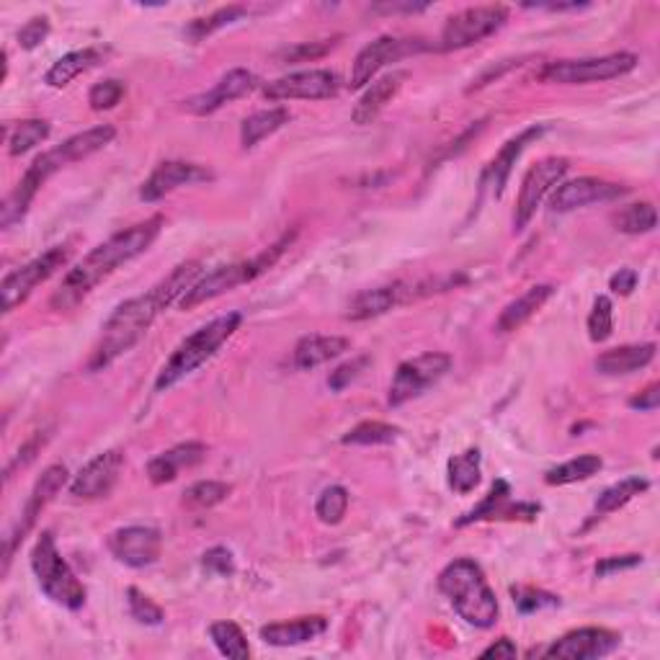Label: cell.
<instances>
[{
	"label": "cell",
	"mask_w": 660,
	"mask_h": 660,
	"mask_svg": "<svg viewBox=\"0 0 660 660\" xmlns=\"http://www.w3.org/2000/svg\"><path fill=\"white\" fill-rule=\"evenodd\" d=\"M248 9L246 5H227V9L214 11L210 19H193L189 26H186V37H189L191 45H197V42H202L210 37V34L220 32V28H225L229 24H235V21H240L246 16Z\"/></svg>",
	"instance_id": "8d00e7d4"
},
{
	"label": "cell",
	"mask_w": 660,
	"mask_h": 660,
	"mask_svg": "<svg viewBox=\"0 0 660 660\" xmlns=\"http://www.w3.org/2000/svg\"><path fill=\"white\" fill-rule=\"evenodd\" d=\"M426 45H423L421 39H400V37H379L362 49V52L356 55L354 68H351V78L349 85L351 89H364V85L372 83V78H375L379 70L387 68L390 62L403 60L408 55L423 52Z\"/></svg>",
	"instance_id": "5bb4252c"
},
{
	"label": "cell",
	"mask_w": 660,
	"mask_h": 660,
	"mask_svg": "<svg viewBox=\"0 0 660 660\" xmlns=\"http://www.w3.org/2000/svg\"><path fill=\"white\" fill-rule=\"evenodd\" d=\"M47 34H49V21L45 16H37L32 21H26V24L19 28L16 39H19L21 49H37L42 42L47 39Z\"/></svg>",
	"instance_id": "681fc988"
},
{
	"label": "cell",
	"mask_w": 660,
	"mask_h": 660,
	"mask_svg": "<svg viewBox=\"0 0 660 660\" xmlns=\"http://www.w3.org/2000/svg\"><path fill=\"white\" fill-rule=\"evenodd\" d=\"M439 591L449 599L455 612L478 629L493 627L498 620V601L475 559L457 557L439 573Z\"/></svg>",
	"instance_id": "277c9868"
},
{
	"label": "cell",
	"mask_w": 660,
	"mask_h": 660,
	"mask_svg": "<svg viewBox=\"0 0 660 660\" xmlns=\"http://www.w3.org/2000/svg\"><path fill=\"white\" fill-rule=\"evenodd\" d=\"M349 511V491L341 485H330L320 493L318 504H315V516L328 527L343 521V516Z\"/></svg>",
	"instance_id": "b9f144b4"
},
{
	"label": "cell",
	"mask_w": 660,
	"mask_h": 660,
	"mask_svg": "<svg viewBox=\"0 0 660 660\" xmlns=\"http://www.w3.org/2000/svg\"><path fill=\"white\" fill-rule=\"evenodd\" d=\"M637 55L633 52H614L604 57H586V60H559L550 62L540 73L542 83L555 85H586V83H604L633 73L637 68Z\"/></svg>",
	"instance_id": "ba28073f"
},
{
	"label": "cell",
	"mask_w": 660,
	"mask_h": 660,
	"mask_svg": "<svg viewBox=\"0 0 660 660\" xmlns=\"http://www.w3.org/2000/svg\"><path fill=\"white\" fill-rule=\"evenodd\" d=\"M408 81L405 70H394L390 75H382L379 81H375L369 85L367 91H364V96L358 98L356 109L351 111V119H354V125H372L387 104L392 102L394 96H398V91L403 89V83Z\"/></svg>",
	"instance_id": "4316f807"
},
{
	"label": "cell",
	"mask_w": 660,
	"mask_h": 660,
	"mask_svg": "<svg viewBox=\"0 0 660 660\" xmlns=\"http://www.w3.org/2000/svg\"><path fill=\"white\" fill-rule=\"evenodd\" d=\"M544 132H547V127H529V129H523L519 138L508 140L506 145L500 148V153L495 155V161L491 165H487V170H485V176H483V186L491 184L495 199H498L500 193H504L506 184H508V176H511L516 161H519L521 153H523V150H527L529 142L540 140Z\"/></svg>",
	"instance_id": "d4e9b609"
},
{
	"label": "cell",
	"mask_w": 660,
	"mask_h": 660,
	"mask_svg": "<svg viewBox=\"0 0 660 660\" xmlns=\"http://www.w3.org/2000/svg\"><path fill=\"white\" fill-rule=\"evenodd\" d=\"M451 369V356L441 354V351H428L415 358H408L398 367L390 385V394H387V403L392 408H400L411 403L413 398H419L434 387L439 379Z\"/></svg>",
	"instance_id": "30bf717a"
},
{
	"label": "cell",
	"mask_w": 660,
	"mask_h": 660,
	"mask_svg": "<svg viewBox=\"0 0 660 660\" xmlns=\"http://www.w3.org/2000/svg\"><path fill=\"white\" fill-rule=\"evenodd\" d=\"M202 568L207 573H212V576H222V578H229L235 573V557L233 552H229L227 547H212L204 552L202 557Z\"/></svg>",
	"instance_id": "c3c4849f"
},
{
	"label": "cell",
	"mask_w": 660,
	"mask_h": 660,
	"mask_svg": "<svg viewBox=\"0 0 660 660\" xmlns=\"http://www.w3.org/2000/svg\"><path fill=\"white\" fill-rule=\"evenodd\" d=\"M127 604H129V614H132V620H138L140 624H148V627H157V624H163L165 614L163 609L155 604L153 599L145 597V593L140 591V588H127Z\"/></svg>",
	"instance_id": "f6af8a7d"
},
{
	"label": "cell",
	"mask_w": 660,
	"mask_h": 660,
	"mask_svg": "<svg viewBox=\"0 0 660 660\" xmlns=\"http://www.w3.org/2000/svg\"><path fill=\"white\" fill-rule=\"evenodd\" d=\"M400 428L390 426L382 421H364L343 436V444H354V447H379V444L398 441Z\"/></svg>",
	"instance_id": "f35d334b"
},
{
	"label": "cell",
	"mask_w": 660,
	"mask_h": 660,
	"mask_svg": "<svg viewBox=\"0 0 660 660\" xmlns=\"http://www.w3.org/2000/svg\"><path fill=\"white\" fill-rule=\"evenodd\" d=\"M351 346L349 339H343V335H305V339L297 341V346H294L292 362L294 367L299 372H310L315 367H322V364H328L330 358H339L341 354H346Z\"/></svg>",
	"instance_id": "83f0119b"
},
{
	"label": "cell",
	"mask_w": 660,
	"mask_h": 660,
	"mask_svg": "<svg viewBox=\"0 0 660 660\" xmlns=\"http://www.w3.org/2000/svg\"><path fill=\"white\" fill-rule=\"evenodd\" d=\"M335 47V39H326V42H303V45L286 47L284 52H279V60L282 62H307V60H320L322 55H328L330 49Z\"/></svg>",
	"instance_id": "7dc6e473"
},
{
	"label": "cell",
	"mask_w": 660,
	"mask_h": 660,
	"mask_svg": "<svg viewBox=\"0 0 660 660\" xmlns=\"http://www.w3.org/2000/svg\"><path fill=\"white\" fill-rule=\"evenodd\" d=\"M620 643L622 635L606 627H580L552 643L542 656L557 660H593L614 652Z\"/></svg>",
	"instance_id": "2e32d148"
},
{
	"label": "cell",
	"mask_w": 660,
	"mask_h": 660,
	"mask_svg": "<svg viewBox=\"0 0 660 660\" xmlns=\"http://www.w3.org/2000/svg\"><path fill=\"white\" fill-rule=\"evenodd\" d=\"M64 483H68V468H64V464H52V468H47L45 472H42V478L37 480V483H34L32 495H28L24 511H21L19 523L13 527V532L5 537L3 573H9L13 552H16L19 544L26 540V534L32 532L34 523H37V519L42 516V511H45V508L52 504L55 495L62 491Z\"/></svg>",
	"instance_id": "7c38bea8"
},
{
	"label": "cell",
	"mask_w": 660,
	"mask_h": 660,
	"mask_svg": "<svg viewBox=\"0 0 660 660\" xmlns=\"http://www.w3.org/2000/svg\"><path fill=\"white\" fill-rule=\"evenodd\" d=\"M601 468H604V459H601L599 455H580L576 459H568V462L557 464V468L547 470L544 483L547 485L580 483V480H588V478L597 475Z\"/></svg>",
	"instance_id": "836d02e7"
},
{
	"label": "cell",
	"mask_w": 660,
	"mask_h": 660,
	"mask_svg": "<svg viewBox=\"0 0 660 660\" xmlns=\"http://www.w3.org/2000/svg\"><path fill=\"white\" fill-rule=\"evenodd\" d=\"M511 597L521 614H534V612H542V609L559 606V599L555 597V593H547V591H542V588H534V586H514Z\"/></svg>",
	"instance_id": "ee69618b"
},
{
	"label": "cell",
	"mask_w": 660,
	"mask_h": 660,
	"mask_svg": "<svg viewBox=\"0 0 660 660\" xmlns=\"http://www.w3.org/2000/svg\"><path fill=\"white\" fill-rule=\"evenodd\" d=\"M47 439H49V434H37L32 441H26L24 447L19 449V455L13 457L9 464H5V472H3V475H5V483H9V480L13 478V472L21 470V468H26L28 462H34V457H37V451H39L42 447H45Z\"/></svg>",
	"instance_id": "f907efd6"
},
{
	"label": "cell",
	"mask_w": 660,
	"mask_h": 660,
	"mask_svg": "<svg viewBox=\"0 0 660 660\" xmlns=\"http://www.w3.org/2000/svg\"><path fill=\"white\" fill-rule=\"evenodd\" d=\"M109 552L129 568H148L157 563L163 547V537L153 527H125L109 534Z\"/></svg>",
	"instance_id": "d6986e66"
},
{
	"label": "cell",
	"mask_w": 660,
	"mask_h": 660,
	"mask_svg": "<svg viewBox=\"0 0 660 660\" xmlns=\"http://www.w3.org/2000/svg\"><path fill=\"white\" fill-rule=\"evenodd\" d=\"M125 470V455L117 449L104 451V455L93 457L85 468L78 472L73 483H70V495L81 500H98L106 498L117 485V480Z\"/></svg>",
	"instance_id": "ac0fdd59"
},
{
	"label": "cell",
	"mask_w": 660,
	"mask_h": 660,
	"mask_svg": "<svg viewBox=\"0 0 660 660\" xmlns=\"http://www.w3.org/2000/svg\"><path fill=\"white\" fill-rule=\"evenodd\" d=\"M516 656H519V650H516L514 640H508V637H500V640H495L491 648L480 652V658H495V660H511Z\"/></svg>",
	"instance_id": "9f6ffc18"
},
{
	"label": "cell",
	"mask_w": 660,
	"mask_h": 660,
	"mask_svg": "<svg viewBox=\"0 0 660 660\" xmlns=\"http://www.w3.org/2000/svg\"><path fill=\"white\" fill-rule=\"evenodd\" d=\"M70 258V246H55L47 254H42L28 261L26 267L11 271L9 276L0 284V294H3V313H13L19 305H24L32 292L39 284H45L49 276H55Z\"/></svg>",
	"instance_id": "8fae6325"
},
{
	"label": "cell",
	"mask_w": 660,
	"mask_h": 660,
	"mask_svg": "<svg viewBox=\"0 0 660 660\" xmlns=\"http://www.w3.org/2000/svg\"><path fill=\"white\" fill-rule=\"evenodd\" d=\"M256 85H258V78L250 73V70L235 68L229 70L227 75H222L210 91L199 93V96H191L189 102L184 104V109L189 114H197V117H207V114H214L225 104H233L238 102V98L248 96Z\"/></svg>",
	"instance_id": "7402d4cb"
},
{
	"label": "cell",
	"mask_w": 660,
	"mask_h": 660,
	"mask_svg": "<svg viewBox=\"0 0 660 660\" xmlns=\"http://www.w3.org/2000/svg\"><path fill=\"white\" fill-rule=\"evenodd\" d=\"M508 21L506 5H475V9H464L451 16L444 24L439 49L441 52H455L493 37L500 26Z\"/></svg>",
	"instance_id": "9c48e42d"
},
{
	"label": "cell",
	"mask_w": 660,
	"mask_h": 660,
	"mask_svg": "<svg viewBox=\"0 0 660 660\" xmlns=\"http://www.w3.org/2000/svg\"><path fill=\"white\" fill-rule=\"evenodd\" d=\"M328 629L326 616H299L290 622H274L261 627V640L274 648H292V645L313 643Z\"/></svg>",
	"instance_id": "484cf974"
},
{
	"label": "cell",
	"mask_w": 660,
	"mask_h": 660,
	"mask_svg": "<svg viewBox=\"0 0 660 660\" xmlns=\"http://www.w3.org/2000/svg\"><path fill=\"white\" fill-rule=\"evenodd\" d=\"M637 565H643V555H622V557H604L601 563H597V576L599 578H609L614 573L622 570H633Z\"/></svg>",
	"instance_id": "f5cc1de1"
},
{
	"label": "cell",
	"mask_w": 660,
	"mask_h": 660,
	"mask_svg": "<svg viewBox=\"0 0 660 660\" xmlns=\"http://www.w3.org/2000/svg\"><path fill=\"white\" fill-rule=\"evenodd\" d=\"M109 55V47H85L75 49V52L64 55L57 60L52 68L47 70V85L49 89H64L75 81L78 75L89 73L91 68H96L98 62H104V57Z\"/></svg>",
	"instance_id": "4dcf8cb0"
},
{
	"label": "cell",
	"mask_w": 660,
	"mask_h": 660,
	"mask_svg": "<svg viewBox=\"0 0 660 660\" xmlns=\"http://www.w3.org/2000/svg\"><path fill=\"white\" fill-rule=\"evenodd\" d=\"M614 330V305L612 299L597 297V303H593V310L588 315V339L593 343H604L609 341V335H612Z\"/></svg>",
	"instance_id": "7bdbcfd3"
},
{
	"label": "cell",
	"mask_w": 660,
	"mask_h": 660,
	"mask_svg": "<svg viewBox=\"0 0 660 660\" xmlns=\"http://www.w3.org/2000/svg\"><path fill=\"white\" fill-rule=\"evenodd\" d=\"M570 163L565 157H544V161L534 163L532 168L527 170L523 176L521 189H519V199H516V212H514V227L521 229L534 220L537 210L544 202V197L555 189V186L563 181L565 174H568Z\"/></svg>",
	"instance_id": "4fadbf2b"
},
{
	"label": "cell",
	"mask_w": 660,
	"mask_h": 660,
	"mask_svg": "<svg viewBox=\"0 0 660 660\" xmlns=\"http://www.w3.org/2000/svg\"><path fill=\"white\" fill-rule=\"evenodd\" d=\"M210 637L225 658L233 660H246L250 656L246 633L235 622H214L210 627Z\"/></svg>",
	"instance_id": "d590c367"
},
{
	"label": "cell",
	"mask_w": 660,
	"mask_h": 660,
	"mask_svg": "<svg viewBox=\"0 0 660 660\" xmlns=\"http://www.w3.org/2000/svg\"><path fill=\"white\" fill-rule=\"evenodd\" d=\"M627 193V189L620 184L604 181V178H593V176H584L576 178V181H565L557 186V191L552 193L550 207L552 212H573L580 210V207L588 204H599V202H612V199Z\"/></svg>",
	"instance_id": "ffe728a7"
},
{
	"label": "cell",
	"mask_w": 660,
	"mask_h": 660,
	"mask_svg": "<svg viewBox=\"0 0 660 660\" xmlns=\"http://www.w3.org/2000/svg\"><path fill=\"white\" fill-rule=\"evenodd\" d=\"M207 444L202 441H186L178 444V447L163 451V455L153 457L148 462V478L153 485H165V483H174L178 478V472L197 468L199 462H204L207 459Z\"/></svg>",
	"instance_id": "cb8c5ba5"
},
{
	"label": "cell",
	"mask_w": 660,
	"mask_h": 660,
	"mask_svg": "<svg viewBox=\"0 0 660 660\" xmlns=\"http://www.w3.org/2000/svg\"><path fill=\"white\" fill-rule=\"evenodd\" d=\"M125 91L127 85L117 81V78H109V81H102L96 83L89 93V104L93 111H109L117 106L121 98H125Z\"/></svg>",
	"instance_id": "bcb514c9"
},
{
	"label": "cell",
	"mask_w": 660,
	"mask_h": 660,
	"mask_svg": "<svg viewBox=\"0 0 660 660\" xmlns=\"http://www.w3.org/2000/svg\"><path fill=\"white\" fill-rule=\"evenodd\" d=\"M341 89L339 75L330 70H303V73H292L279 78L263 89V96L269 102H292V98H303V102H322V98H333Z\"/></svg>",
	"instance_id": "9a60e30c"
},
{
	"label": "cell",
	"mask_w": 660,
	"mask_h": 660,
	"mask_svg": "<svg viewBox=\"0 0 660 660\" xmlns=\"http://www.w3.org/2000/svg\"><path fill=\"white\" fill-rule=\"evenodd\" d=\"M656 358V343H637V346H620L612 351H604L597 358V372L606 377H622L633 375L648 367Z\"/></svg>",
	"instance_id": "f546056e"
},
{
	"label": "cell",
	"mask_w": 660,
	"mask_h": 660,
	"mask_svg": "<svg viewBox=\"0 0 660 660\" xmlns=\"http://www.w3.org/2000/svg\"><path fill=\"white\" fill-rule=\"evenodd\" d=\"M163 225H165L163 214H153L150 220L121 229V233L111 235L109 240L102 243V246L93 248L78 267H73L68 274H64L62 284L57 286L52 299H49V307L57 313H64L81 305L83 299L104 282V279H109L119 267H125V263L134 261V258L145 254V250L157 240Z\"/></svg>",
	"instance_id": "7a4b0ae2"
},
{
	"label": "cell",
	"mask_w": 660,
	"mask_h": 660,
	"mask_svg": "<svg viewBox=\"0 0 660 660\" xmlns=\"http://www.w3.org/2000/svg\"><path fill=\"white\" fill-rule=\"evenodd\" d=\"M369 364V358L367 356H362V358H354V362H349V364H341L339 369L335 372H330V377H328V385H330V390H343V387L346 385H351L354 382V379L362 375V369L367 367Z\"/></svg>",
	"instance_id": "816d5d0a"
},
{
	"label": "cell",
	"mask_w": 660,
	"mask_h": 660,
	"mask_svg": "<svg viewBox=\"0 0 660 660\" xmlns=\"http://www.w3.org/2000/svg\"><path fill=\"white\" fill-rule=\"evenodd\" d=\"M233 493V485L220 483V480H202V483H193L186 487L184 493V506L193 508V511H204L227 500V495Z\"/></svg>",
	"instance_id": "ab89813d"
},
{
	"label": "cell",
	"mask_w": 660,
	"mask_h": 660,
	"mask_svg": "<svg viewBox=\"0 0 660 660\" xmlns=\"http://www.w3.org/2000/svg\"><path fill=\"white\" fill-rule=\"evenodd\" d=\"M660 405V385L658 382H650L648 387H645L643 392H637L635 398H629V408H635V411H658Z\"/></svg>",
	"instance_id": "11a10c76"
},
{
	"label": "cell",
	"mask_w": 660,
	"mask_h": 660,
	"mask_svg": "<svg viewBox=\"0 0 660 660\" xmlns=\"http://www.w3.org/2000/svg\"><path fill=\"white\" fill-rule=\"evenodd\" d=\"M423 290V284H403V282H394L387 286H377V290H364L358 292L354 299H351L346 307V320L351 322H362V320H372L379 318V315L390 313L392 307L411 303Z\"/></svg>",
	"instance_id": "603a6c76"
},
{
	"label": "cell",
	"mask_w": 660,
	"mask_h": 660,
	"mask_svg": "<svg viewBox=\"0 0 660 660\" xmlns=\"http://www.w3.org/2000/svg\"><path fill=\"white\" fill-rule=\"evenodd\" d=\"M240 322H243L240 313H227V315H220V318H214L212 322H207V326H202L199 330H193L189 339H186L181 346L170 354L168 362L163 364L161 375L155 379V390L165 392L181 382V379L193 375L202 364H207L214 354H217L222 343L233 339L235 330L240 328Z\"/></svg>",
	"instance_id": "5b68a950"
},
{
	"label": "cell",
	"mask_w": 660,
	"mask_h": 660,
	"mask_svg": "<svg viewBox=\"0 0 660 660\" xmlns=\"http://www.w3.org/2000/svg\"><path fill=\"white\" fill-rule=\"evenodd\" d=\"M294 238H297V229L282 235L274 246L261 250V254L248 258V261L227 263V267H217L214 271H210V274L199 276L197 282H193L191 290L181 297V310H193V307L210 303V299H217L220 294L238 290L240 284H248L261 274H267V271L274 267L279 258L284 256V250L292 246Z\"/></svg>",
	"instance_id": "8992f818"
},
{
	"label": "cell",
	"mask_w": 660,
	"mask_h": 660,
	"mask_svg": "<svg viewBox=\"0 0 660 660\" xmlns=\"http://www.w3.org/2000/svg\"><path fill=\"white\" fill-rule=\"evenodd\" d=\"M32 570L39 580V588L52 599L55 604L64 609H81L85 604V586L64 563L60 550H57L52 532H42L32 550Z\"/></svg>",
	"instance_id": "52a82bcc"
},
{
	"label": "cell",
	"mask_w": 660,
	"mask_h": 660,
	"mask_svg": "<svg viewBox=\"0 0 660 660\" xmlns=\"http://www.w3.org/2000/svg\"><path fill=\"white\" fill-rule=\"evenodd\" d=\"M637 282H640V276H637L635 269H620L609 279V290L620 294V297H629L637 290Z\"/></svg>",
	"instance_id": "db71d44e"
},
{
	"label": "cell",
	"mask_w": 660,
	"mask_h": 660,
	"mask_svg": "<svg viewBox=\"0 0 660 660\" xmlns=\"http://www.w3.org/2000/svg\"><path fill=\"white\" fill-rule=\"evenodd\" d=\"M540 514L537 504H514L511 500V485L506 480H495L491 493L485 495L480 504L457 519L455 527H470L475 521H534Z\"/></svg>",
	"instance_id": "e0dca14e"
},
{
	"label": "cell",
	"mask_w": 660,
	"mask_h": 660,
	"mask_svg": "<svg viewBox=\"0 0 660 660\" xmlns=\"http://www.w3.org/2000/svg\"><path fill=\"white\" fill-rule=\"evenodd\" d=\"M648 487H650L648 480L637 478V475L635 478H624V480H620V483L609 485L606 491L599 495L597 506H593V511H591V519L586 521V529L593 527V523L601 521V519H606L609 514L620 511V508L627 506L629 500H635L637 495H643L645 491H648Z\"/></svg>",
	"instance_id": "1f68e13d"
},
{
	"label": "cell",
	"mask_w": 660,
	"mask_h": 660,
	"mask_svg": "<svg viewBox=\"0 0 660 660\" xmlns=\"http://www.w3.org/2000/svg\"><path fill=\"white\" fill-rule=\"evenodd\" d=\"M49 138V121L45 119H24L13 127L9 134V153L13 157L28 153L37 145H42Z\"/></svg>",
	"instance_id": "74e56055"
},
{
	"label": "cell",
	"mask_w": 660,
	"mask_h": 660,
	"mask_svg": "<svg viewBox=\"0 0 660 660\" xmlns=\"http://www.w3.org/2000/svg\"><path fill=\"white\" fill-rule=\"evenodd\" d=\"M214 174L207 165L199 163H186V161H165L150 174V178L142 184L140 199L142 202H157L165 193L181 189V186L212 181Z\"/></svg>",
	"instance_id": "44dd1931"
},
{
	"label": "cell",
	"mask_w": 660,
	"mask_h": 660,
	"mask_svg": "<svg viewBox=\"0 0 660 660\" xmlns=\"http://www.w3.org/2000/svg\"><path fill=\"white\" fill-rule=\"evenodd\" d=\"M199 276H202V263L186 261L170 271L168 276L161 279L155 286H150L145 294L121 303L117 310L109 315V320L104 322L102 339H98L96 349H93L89 369L102 372L109 367V364L117 362L119 356H125L129 349L138 346L150 326H153L178 297H184Z\"/></svg>",
	"instance_id": "6da1fadb"
},
{
	"label": "cell",
	"mask_w": 660,
	"mask_h": 660,
	"mask_svg": "<svg viewBox=\"0 0 660 660\" xmlns=\"http://www.w3.org/2000/svg\"><path fill=\"white\" fill-rule=\"evenodd\" d=\"M616 229L627 235H643V233H652L658 225V212L650 202H640V204H629L614 217Z\"/></svg>",
	"instance_id": "60d3db41"
},
{
	"label": "cell",
	"mask_w": 660,
	"mask_h": 660,
	"mask_svg": "<svg viewBox=\"0 0 660 660\" xmlns=\"http://www.w3.org/2000/svg\"><path fill=\"white\" fill-rule=\"evenodd\" d=\"M428 3H390V5H375V11H385V13H415V11H426Z\"/></svg>",
	"instance_id": "6f0895ef"
},
{
	"label": "cell",
	"mask_w": 660,
	"mask_h": 660,
	"mask_svg": "<svg viewBox=\"0 0 660 660\" xmlns=\"http://www.w3.org/2000/svg\"><path fill=\"white\" fill-rule=\"evenodd\" d=\"M480 464H483V455L480 449H468L462 455L449 459V485L455 487L459 495H468L480 485Z\"/></svg>",
	"instance_id": "e575fe53"
},
{
	"label": "cell",
	"mask_w": 660,
	"mask_h": 660,
	"mask_svg": "<svg viewBox=\"0 0 660 660\" xmlns=\"http://www.w3.org/2000/svg\"><path fill=\"white\" fill-rule=\"evenodd\" d=\"M292 114L290 109H284V106H274V109H263V111H256L250 114V117L243 121L240 127V145L250 150L256 148L258 142L271 138V134L279 132L284 125H290Z\"/></svg>",
	"instance_id": "d6a6232c"
},
{
	"label": "cell",
	"mask_w": 660,
	"mask_h": 660,
	"mask_svg": "<svg viewBox=\"0 0 660 660\" xmlns=\"http://www.w3.org/2000/svg\"><path fill=\"white\" fill-rule=\"evenodd\" d=\"M552 294H555V286L552 284H537L532 290H527L519 299H514V303H508L504 310H500L498 320H495V330H498V333H514V330H519L523 322L532 320L534 315L542 310Z\"/></svg>",
	"instance_id": "f1b7e54d"
},
{
	"label": "cell",
	"mask_w": 660,
	"mask_h": 660,
	"mask_svg": "<svg viewBox=\"0 0 660 660\" xmlns=\"http://www.w3.org/2000/svg\"><path fill=\"white\" fill-rule=\"evenodd\" d=\"M114 138H117V129L111 125H98L85 129V132L73 134V138L64 140L62 145H57L52 150H47V153H42L39 157H34V163L28 165L26 174L21 176L16 189L5 197L3 207H0V225L9 229L16 225L19 220H24V214L28 212V207H32L34 197H37L42 186H45L57 170L68 168V165H73L78 161H85V157H91L93 153H98V150L109 145Z\"/></svg>",
	"instance_id": "3957f363"
}]
</instances>
